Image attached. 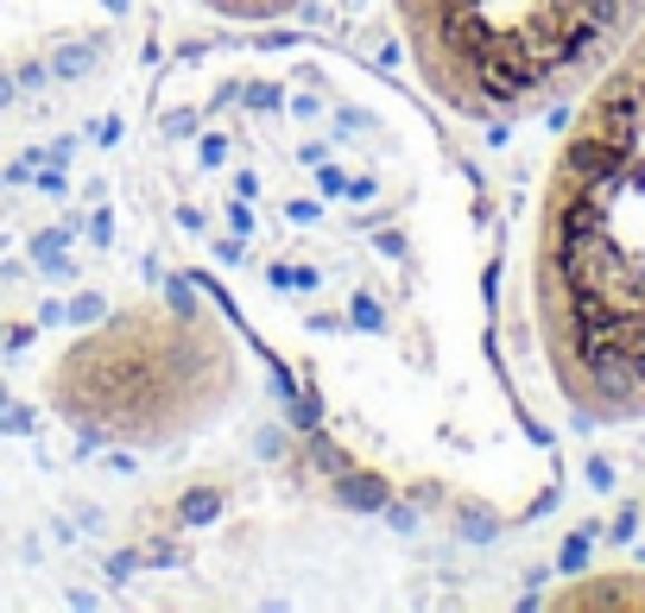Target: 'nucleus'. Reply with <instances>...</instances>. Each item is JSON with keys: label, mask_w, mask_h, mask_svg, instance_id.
<instances>
[{"label": "nucleus", "mask_w": 645, "mask_h": 613, "mask_svg": "<svg viewBox=\"0 0 645 613\" xmlns=\"http://www.w3.org/2000/svg\"><path fill=\"white\" fill-rule=\"evenodd\" d=\"M190 7H203V13H215V20H228V26H285L311 0H190Z\"/></svg>", "instance_id": "39448f33"}, {"label": "nucleus", "mask_w": 645, "mask_h": 613, "mask_svg": "<svg viewBox=\"0 0 645 613\" xmlns=\"http://www.w3.org/2000/svg\"><path fill=\"white\" fill-rule=\"evenodd\" d=\"M531 216V336L569 412L645 424V20L564 101Z\"/></svg>", "instance_id": "f03ea898"}, {"label": "nucleus", "mask_w": 645, "mask_h": 613, "mask_svg": "<svg viewBox=\"0 0 645 613\" xmlns=\"http://www.w3.org/2000/svg\"><path fill=\"white\" fill-rule=\"evenodd\" d=\"M241 393L235 336L177 297L120 304L108 323L82 329L45 374L51 412L89 443L165 449L209 431Z\"/></svg>", "instance_id": "20e7f679"}, {"label": "nucleus", "mask_w": 645, "mask_h": 613, "mask_svg": "<svg viewBox=\"0 0 645 613\" xmlns=\"http://www.w3.org/2000/svg\"><path fill=\"white\" fill-rule=\"evenodd\" d=\"M387 7L418 89L475 127H512L564 108L645 20V0H387Z\"/></svg>", "instance_id": "7ed1b4c3"}, {"label": "nucleus", "mask_w": 645, "mask_h": 613, "mask_svg": "<svg viewBox=\"0 0 645 613\" xmlns=\"http://www.w3.org/2000/svg\"><path fill=\"white\" fill-rule=\"evenodd\" d=\"M153 209L190 285L235 304L354 481L493 500L488 259L424 115L323 45L241 39L177 63L146 115Z\"/></svg>", "instance_id": "f257e3e1"}]
</instances>
